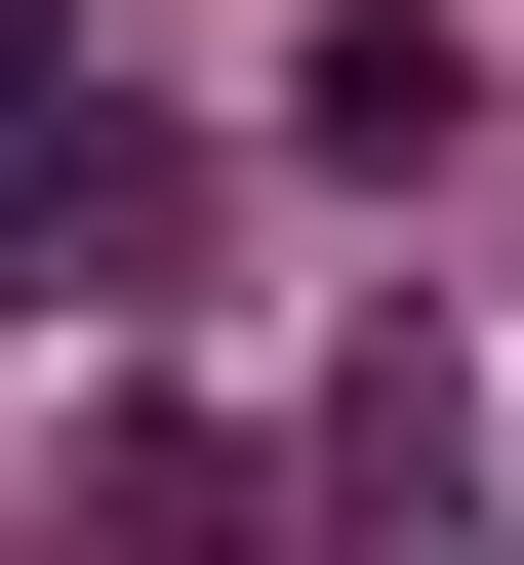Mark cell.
I'll return each mask as SVG.
<instances>
[{
	"instance_id": "1",
	"label": "cell",
	"mask_w": 524,
	"mask_h": 565,
	"mask_svg": "<svg viewBox=\"0 0 524 565\" xmlns=\"http://www.w3.org/2000/svg\"><path fill=\"white\" fill-rule=\"evenodd\" d=\"M41 565H282V445L243 404H82L41 445Z\"/></svg>"
},
{
	"instance_id": "2",
	"label": "cell",
	"mask_w": 524,
	"mask_h": 565,
	"mask_svg": "<svg viewBox=\"0 0 524 565\" xmlns=\"http://www.w3.org/2000/svg\"><path fill=\"white\" fill-rule=\"evenodd\" d=\"M443 121H484V41H443V0H323V41H282V162H363V202H404Z\"/></svg>"
},
{
	"instance_id": "3",
	"label": "cell",
	"mask_w": 524,
	"mask_h": 565,
	"mask_svg": "<svg viewBox=\"0 0 524 565\" xmlns=\"http://www.w3.org/2000/svg\"><path fill=\"white\" fill-rule=\"evenodd\" d=\"M323 525H363V565H443V525H484V404H443V364H363V404H323Z\"/></svg>"
},
{
	"instance_id": "4",
	"label": "cell",
	"mask_w": 524,
	"mask_h": 565,
	"mask_svg": "<svg viewBox=\"0 0 524 565\" xmlns=\"http://www.w3.org/2000/svg\"><path fill=\"white\" fill-rule=\"evenodd\" d=\"M121 162V82H82V0H0V202H82Z\"/></svg>"
}]
</instances>
